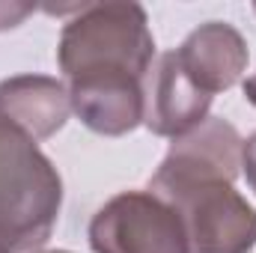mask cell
<instances>
[{
	"label": "cell",
	"mask_w": 256,
	"mask_h": 253,
	"mask_svg": "<svg viewBox=\"0 0 256 253\" xmlns=\"http://www.w3.org/2000/svg\"><path fill=\"white\" fill-rule=\"evenodd\" d=\"M244 167H248V179H250V185L256 188V134L248 140V146H244Z\"/></svg>",
	"instance_id": "cell-8"
},
{
	"label": "cell",
	"mask_w": 256,
	"mask_h": 253,
	"mask_svg": "<svg viewBox=\"0 0 256 253\" xmlns=\"http://www.w3.org/2000/svg\"><path fill=\"white\" fill-rule=\"evenodd\" d=\"M176 57L206 96H214L218 90L232 86L248 63L242 36L232 27L218 24V21L191 33L188 42L176 51Z\"/></svg>",
	"instance_id": "cell-6"
},
{
	"label": "cell",
	"mask_w": 256,
	"mask_h": 253,
	"mask_svg": "<svg viewBox=\"0 0 256 253\" xmlns=\"http://www.w3.org/2000/svg\"><path fill=\"white\" fill-rule=\"evenodd\" d=\"M0 116L39 140L66 122L68 96L51 78H12L0 84Z\"/></svg>",
	"instance_id": "cell-7"
},
{
	"label": "cell",
	"mask_w": 256,
	"mask_h": 253,
	"mask_svg": "<svg viewBox=\"0 0 256 253\" xmlns=\"http://www.w3.org/2000/svg\"><path fill=\"white\" fill-rule=\"evenodd\" d=\"M60 212V176L36 140L0 116V250L39 248Z\"/></svg>",
	"instance_id": "cell-3"
},
{
	"label": "cell",
	"mask_w": 256,
	"mask_h": 253,
	"mask_svg": "<svg viewBox=\"0 0 256 253\" xmlns=\"http://www.w3.org/2000/svg\"><path fill=\"white\" fill-rule=\"evenodd\" d=\"M244 96H248V98L256 104V78H250V80L244 84Z\"/></svg>",
	"instance_id": "cell-9"
},
{
	"label": "cell",
	"mask_w": 256,
	"mask_h": 253,
	"mask_svg": "<svg viewBox=\"0 0 256 253\" xmlns=\"http://www.w3.org/2000/svg\"><path fill=\"white\" fill-rule=\"evenodd\" d=\"M96 253H188L185 226L170 202L149 194H120L92 220Z\"/></svg>",
	"instance_id": "cell-4"
},
{
	"label": "cell",
	"mask_w": 256,
	"mask_h": 253,
	"mask_svg": "<svg viewBox=\"0 0 256 253\" xmlns=\"http://www.w3.org/2000/svg\"><path fill=\"white\" fill-rule=\"evenodd\" d=\"M212 96H206L182 68L176 51L164 54L143 78V122L155 134H185L202 122Z\"/></svg>",
	"instance_id": "cell-5"
},
{
	"label": "cell",
	"mask_w": 256,
	"mask_h": 253,
	"mask_svg": "<svg viewBox=\"0 0 256 253\" xmlns=\"http://www.w3.org/2000/svg\"><path fill=\"white\" fill-rule=\"evenodd\" d=\"M230 182L170 158L155 173L152 190L176 208L194 253H248L256 244V212Z\"/></svg>",
	"instance_id": "cell-2"
},
{
	"label": "cell",
	"mask_w": 256,
	"mask_h": 253,
	"mask_svg": "<svg viewBox=\"0 0 256 253\" xmlns=\"http://www.w3.org/2000/svg\"><path fill=\"white\" fill-rule=\"evenodd\" d=\"M155 42L140 6H86L63 30L60 66L72 84V108L80 116L110 120L143 102V78Z\"/></svg>",
	"instance_id": "cell-1"
}]
</instances>
